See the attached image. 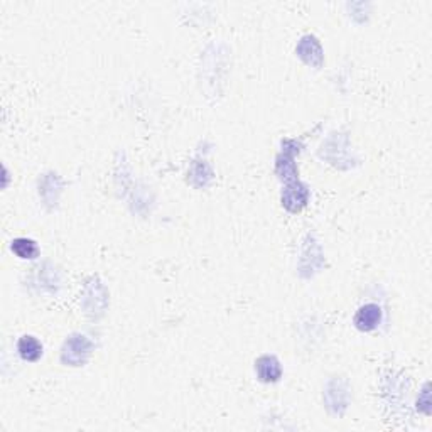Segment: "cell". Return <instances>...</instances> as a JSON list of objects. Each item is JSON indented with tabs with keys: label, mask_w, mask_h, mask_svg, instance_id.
Listing matches in <instances>:
<instances>
[{
	"label": "cell",
	"mask_w": 432,
	"mask_h": 432,
	"mask_svg": "<svg viewBox=\"0 0 432 432\" xmlns=\"http://www.w3.org/2000/svg\"><path fill=\"white\" fill-rule=\"evenodd\" d=\"M380 321H382V308L378 304L370 302V304L362 306V308L356 311L353 323L360 331L369 333L373 331V329L380 324Z\"/></svg>",
	"instance_id": "3"
},
{
	"label": "cell",
	"mask_w": 432,
	"mask_h": 432,
	"mask_svg": "<svg viewBox=\"0 0 432 432\" xmlns=\"http://www.w3.org/2000/svg\"><path fill=\"white\" fill-rule=\"evenodd\" d=\"M295 154L299 153H289L287 149H284V153L277 157V168H275V170H277L280 179L287 181V183L297 179V168L294 164Z\"/></svg>",
	"instance_id": "7"
},
{
	"label": "cell",
	"mask_w": 432,
	"mask_h": 432,
	"mask_svg": "<svg viewBox=\"0 0 432 432\" xmlns=\"http://www.w3.org/2000/svg\"><path fill=\"white\" fill-rule=\"evenodd\" d=\"M309 191L301 181H291L282 191V204L291 213H299L308 204Z\"/></svg>",
	"instance_id": "2"
},
{
	"label": "cell",
	"mask_w": 432,
	"mask_h": 432,
	"mask_svg": "<svg viewBox=\"0 0 432 432\" xmlns=\"http://www.w3.org/2000/svg\"><path fill=\"white\" fill-rule=\"evenodd\" d=\"M12 252L21 259H36L39 248H37L36 242L31 238H16L12 242Z\"/></svg>",
	"instance_id": "8"
},
{
	"label": "cell",
	"mask_w": 432,
	"mask_h": 432,
	"mask_svg": "<svg viewBox=\"0 0 432 432\" xmlns=\"http://www.w3.org/2000/svg\"><path fill=\"white\" fill-rule=\"evenodd\" d=\"M297 55L308 64H313V66L320 68L323 64V49H321L316 37L313 36L302 37L297 48Z\"/></svg>",
	"instance_id": "5"
},
{
	"label": "cell",
	"mask_w": 432,
	"mask_h": 432,
	"mask_svg": "<svg viewBox=\"0 0 432 432\" xmlns=\"http://www.w3.org/2000/svg\"><path fill=\"white\" fill-rule=\"evenodd\" d=\"M17 351L26 362H37L43 356V344L34 336H22L17 343Z\"/></svg>",
	"instance_id": "6"
},
{
	"label": "cell",
	"mask_w": 432,
	"mask_h": 432,
	"mask_svg": "<svg viewBox=\"0 0 432 432\" xmlns=\"http://www.w3.org/2000/svg\"><path fill=\"white\" fill-rule=\"evenodd\" d=\"M92 353V343L85 336H73L66 341L63 350V362L71 366H79Z\"/></svg>",
	"instance_id": "1"
},
{
	"label": "cell",
	"mask_w": 432,
	"mask_h": 432,
	"mask_svg": "<svg viewBox=\"0 0 432 432\" xmlns=\"http://www.w3.org/2000/svg\"><path fill=\"white\" fill-rule=\"evenodd\" d=\"M255 371L259 380L264 382V384H275V382H279V378L282 377V366H280V362L272 355L260 356L255 363Z\"/></svg>",
	"instance_id": "4"
}]
</instances>
